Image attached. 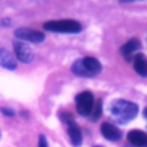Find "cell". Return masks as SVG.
<instances>
[{
  "instance_id": "cell-1",
  "label": "cell",
  "mask_w": 147,
  "mask_h": 147,
  "mask_svg": "<svg viewBox=\"0 0 147 147\" xmlns=\"http://www.w3.org/2000/svg\"><path fill=\"white\" fill-rule=\"evenodd\" d=\"M111 115L118 123H127L138 114V106L126 100H115L110 106Z\"/></svg>"
},
{
  "instance_id": "cell-2",
  "label": "cell",
  "mask_w": 147,
  "mask_h": 147,
  "mask_svg": "<svg viewBox=\"0 0 147 147\" xmlns=\"http://www.w3.org/2000/svg\"><path fill=\"white\" fill-rule=\"evenodd\" d=\"M71 71L80 77H93L101 71L100 62L91 56L76 60L71 65Z\"/></svg>"
},
{
  "instance_id": "cell-3",
  "label": "cell",
  "mask_w": 147,
  "mask_h": 147,
  "mask_svg": "<svg viewBox=\"0 0 147 147\" xmlns=\"http://www.w3.org/2000/svg\"><path fill=\"white\" fill-rule=\"evenodd\" d=\"M44 29L59 33H78L82 31V25L79 22L74 20H59L44 23Z\"/></svg>"
},
{
  "instance_id": "cell-4",
  "label": "cell",
  "mask_w": 147,
  "mask_h": 147,
  "mask_svg": "<svg viewBox=\"0 0 147 147\" xmlns=\"http://www.w3.org/2000/svg\"><path fill=\"white\" fill-rule=\"evenodd\" d=\"M76 109L80 116H90L94 107V96L91 92L84 91L76 95Z\"/></svg>"
},
{
  "instance_id": "cell-5",
  "label": "cell",
  "mask_w": 147,
  "mask_h": 147,
  "mask_svg": "<svg viewBox=\"0 0 147 147\" xmlns=\"http://www.w3.org/2000/svg\"><path fill=\"white\" fill-rule=\"evenodd\" d=\"M15 37L17 39L21 40H25V41H30V42H41L45 40V34L40 31L37 30H32L29 28H18L15 30Z\"/></svg>"
},
{
  "instance_id": "cell-6",
  "label": "cell",
  "mask_w": 147,
  "mask_h": 147,
  "mask_svg": "<svg viewBox=\"0 0 147 147\" xmlns=\"http://www.w3.org/2000/svg\"><path fill=\"white\" fill-rule=\"evenodd\" d=\"M14 49L16 57L24 63H29L33 60V52L32 49L24 42L22 41H15L14 42Z\"/></svg>"
},
{
  "instance_id": "cell-7",
  "label": "cell",
  "mask_w": 147,
  "mask_h": 147,
  "mask_svg": "<svg viewBox=\"0 0 147 147\" xmlns=\"http://www.w3.org/2000/svg\"><path fill=\"white\" fill-rule=\"evenodd\" d=\"M101 133L107 140L110 141H117L122 138V132L119 131V129L110 123H103L101 125Z\"/></svg>"
},
{
  "instance_id": "cell-8",
  "label": "cell",
  "mask_w": 147,
  "mask_h": 147,
  "mask_svg": "<svg viewBox=\"0 0 147 147\" xmlns=\"http://www.w3.org/2000/svg\"><path fill=\"white\" fill-rule=\"evenodd\" d=\"M127 140L136 147H147V136L139 130H132L127 133Z\"/></svg>"
},
{
  "instance_id": "cell-9",
  "label": "cell",
  "mask_w": 147,
  "mask_h": 147,
  "mask_svg": "<svg viewBox=\"0 0 147 147\" xmlns=\"http://www.w3.org/2000/svg\"><path fill=\"white\" fill-rule=\"evenodd\" d=\"M68 134L70 137V140H71V144L75 146V147H79L82 145V132L78 127V125L72 121L68 122Z\"/></svg>"
},
{
  "instance_id": "cell-10",
  "label": "cell",
  "mask_w": 147,
  "mask_h": 147,
  "mask_svg": "<svg viewBox=\"0 0 147 147\" xmlns=\"http://www.w3.org/2000/svg\"><path fill=\"white\" fill-rule=\"evenodd\" d=\"M0 65L9 70H14L16 68V61L14 56L6 48H0Z\"/></svg>"
},
{
  "instance_id": "cell-11",
  "label": "cell",
  "mask_w": 147,
  "mask_h": 147,
  "mask_svg": "<svg viewBox=\"0 0 147 147\" xmlns=\"http://www.w3.org/2000/svg\"><path fill=\"white\" fill-rule=\"evenodd\" d=\"M140 48V41L137 38H133L131 40H129L127 42H125L122 47H121V53L124 57H126L127 60H130L131 54H133L137 49Z\"/></svg>"
},
{
  "instance_id": "cell-12",
  "label": "cell",
  "mask_w": 147,
  "mask_h": 147,
  "mask_svg": "<svg viewBox=\"0 0 147 147\" xmlns=\"http://www.w3.org/2000/svg\"><path fill=\"white\" fill-rule=\"evenodd\" d=\"M134 70L142 77H147V60L144 54H137L133 60Z\"/></svg>"
},
{
  "instance_id": "cell-13",
  "label": "cell",
  "mask_w": 147,
  "mask_h": 147,
  "mask_svg": "<svg viewBox=\"0 0 147 147\" xmlns=\"http://www.w3.org/2000/svg\"><path fill=\"white\" fill-rule=\"evenodd\" d=\"M101 114H102V101L99 99V100H96V102H95V105H94V107H93V110H92V113H91V121H96L100 116H101Z\"/></svg>"
},
{
  "instance_id": "cell-14",
  "label": "cell",
  "mask_w": 147,
  "mask_h": 147,
  "mask_svg": "<svg viewBox=\"0 0 147 147\" xmlns=\"http://www.w3.org/2000/svg\"><path fill=\"white\" fill-rule=\"evenodd\" d=\"M38 147H48V144H47V139H46V137H45V136H40V137H39Z\"/></svg>"
},
{
  "instance_id": "cell-15",
  "label": "cell",
  "mask_w": 147,
  "mask_h": 147,
  "mask_svg": "<svg viewBox=\"0 0 147 147\" xmlns=\"http://www.w3.org/2000/svg\"><path fill=\"white\" fill-rule=\"evenodd\" d=\"M1 113L5 114L6 116H14V111L8 108H1Z\"/></svg>"
},
{
  "instance_id": "cell-16",
  "label": "cell",
  "mask_w": 147,
  "mask_h": 147,
  "mask_svg": "<svg viewBox=\"0 0 147 147\" xmlns=\"http://www.w3.org/2000/svg\"><path fill=\"white\" fill-rule=\"evenodd\" d=\"M144 115H145V117L147 118V108H146V109L144 110Z\"/></svg>"
},
{
  "instance_id": "cell-17",
  "label": "cell",
  "mask_w": 147,
  "mask_h": 147,
  "mask_svg": "<svg viewBox=\"0 0 147 147\" xmlns=\"http://www.w3.org/2000/svg\"><path fill=\"white\" fill-rule=\"evenodd\" d=\"M94 147H102V146H94Z\"/></svg>"
}]
</instances>
